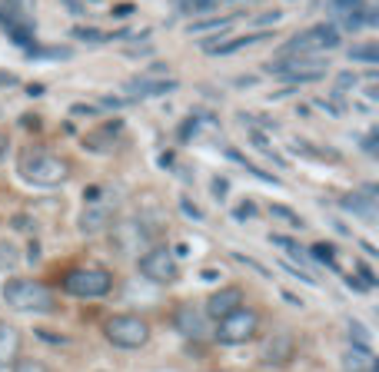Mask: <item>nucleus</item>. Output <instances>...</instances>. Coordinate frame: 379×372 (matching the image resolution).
<instances>
[{
	"instance_id": "nucleus-1",
	"label": "nucleus",
	"mask_w": 379,
	"mask_h": 372,
	"mask_svg": "<svg viewBox=\"0 0 379 372\" xmlns=\"http://www.w3.org/2000/svg\"><path fill=\"white\" fill-rule=\"evenodd\" d=\"M17 169H20V176L34 186H60L74 176L70 160H63V156H57V153H50V149H43V147L20 149Z\"/></svg>"
},
{
	"instance_id": "nucleus-2",
	"label": "nucleus",
	"mask_w": 379,
	"mask_h": 372,
	"mask_svg": "<svg viewBox=\"0 0 379 372\" xmlns=\"http://www.w3.org/2000/svg\"><path fill=\"white\" fill-rule=\"evenodd\" d=\"M0 296L17 313H54L57 309L54 289L47 282H40V279H7Z\"/></svg>"
},
{
	"instance_id": "nucleus-3",
	"label": "nucleus",
	"mask_w": 379,
	"mask_h": 372,
	"mask_svg": "<svg viewBox=\"0 0 379 372\" xmlns=\"http://www.w3.org/2000/svg\"><path fill=\"white\" fill-rule=\"evenodd\" d=\"M260 313L253 309V306H236L233 313L220 319V326H216V342L220 346H247L256 339L260 333Z\"/></svg>"
},
{
	"instance_id": "nucleus-4",
	"label": "nucleus",
	"mask_w": 379,
	"mask_h": 372,
	"mask_svg": "<svg viewBox=\"0 0 379 372\" xmlns=\"http://www.w3.org/2000/svg\"><path fill=\"white\" fill-rule=\"evenodd\" d=\"M103 335L116 349H143L150 342V322L133 313H120L103 322Z\"/></svg>"
},
{
	"instance_id": "nucleus-5",
	"label": "nucleus",
	"mask_w": 379,
	"mask_h": 372,
	"mask_svg": "<svg viewBox=\"0 0 379 372\" xmlns=\"http://www.w3.org/2000/svg\"><path fill=\"white\" fill-rule=\"evenodd\" d=\"M329 70V63L320 60L316 54H289L276 63H266V74H276L289 83H316Z\"/></svg>"
},
{
	"instance_id": "nucleus-6",
	"label": "nucleus",
	"mask_w": 379,
	"mask_h": 372,
	"mask_svg": "<svg viewBox=\"0 0 379 372\" xmlns=\"http://www.w3.org/2000/svg\"><path fill=\"white\" fill-rule=\"evenodd\" d=\"M114 289V276L100 266H76L63 276V293L76 299H100Z\"/></svg>"
},
{
	"instance_id": "nucleus-7",
	"label": "nucleus",
	"mask_w": 379,
	"mask_h": 372,
	"mask_svg": "<svg viewBox=\"0 0 379 372\" xmlns=\"http://www.w3.org/2000/svg\"><path fill=\"white\" fill-rule=\"evenodd\" d=\"M136 269L147 282H156V286H170L180 279V266H176V256H173L170 246H153L147 249L140 260H136Z\"/></svg>"
},
{
	"instance_id": "nucleus-8",
	"label": "nucleus",
	"mask_w": 379,
	"mask_h": 372,
	"mask_svg": "<svg viewBox=\"0 0 379 372\" xmlns=\"http://www.w3.org/2000/svg\"><path fill=\"white\" fill-rule=\"evenodd\" d=\"M336 47H340V30H336L333 23H316V27H309L303 34H296L289 43H283V56L322 54V50H336Z\"/></svg>"
},
{
	"instance_id": "nucleus-9",
	"label": "nucleus",
	"mask_w": 379,
	"mask_h": 372,
	"mask_svg": "<svg viewBox=\"0 0 379 372\" xmlns=\"http://www.w3.org/2000/svg\"><path fill=\"white\" fill-rule=\"evenodd\" d=\"M0 27L7 30V37L14 40L17 47H34V23L20 14V7L14 3H0Z\"/></svg>"
},
{
	"instance_id": "nucleus-10",
	"label": "nucleus",
	"mask_w": 379,
	"mask_h": 372,
	"mask_svg": "<svg viewBox=\"0 0 379 372\" xmlns=\"http://www.w3.org/2000/svg\"><path fill=\"white\" fill-rule=\"evenodd\" d=\"M110 240H114V246L120 249V253H127V249H140V246H147L150 229L140 223V220H120V223H114Z\"/></svg>"
},
{
	"instance_id": "nucleus-11",
	"label": "nucleus",
	"mask_w": 379,
	"mask_h": 372,
	"mask_svg": "<svg viewBox=\"0 0 379 372\" xmlns=\"http://www.w3.org/2000/svg\"><path fill=\"white\" fill-rule=\"evenodd\" d=\"M346 213H353L362 223H376V186H362V193H346L340 200Z\"/></svg>"
},
{
	"instance_id": "nucleus-12",
	"label": "nucleus",
	"mask_w": 379,
	"mask_h": 372,
	"mask_svg": "<svg viewBox=\"0 0 379 372\" xmlns=\"http://www.w3.org/2000/svg\"><path fill=\"white\" fill-rule=\"evenodd\" d=\"M236 306H243V289H240V286H223V289H216V293H209L207 296L203 313L220 322V319L227 316V313H233Z\"/></svg>"
},
{
	"instance_id": "nucleus-13",
	"label": "nucleus",
	"mask_w": 379,
	"mask_h": 372,
	"mask_svg": "<svg viewBox=\"0 0 379 372\" xmlns=\"http://www.w3.org/2000/svg\"><path fill=\"white\" fill-rule=\"evenodd\" d=\"M180 87L176 80H170V76H136V80H130L127 83V93L130 96H163V93H173Z\"/></svg>"
},
{
	"instance_id": "nucleus-14",
	"label": "nucleus",
	"mask_w": 379,
	"mask_h": 372,
	"mask_svg": "<svg viewBox=\"0 0 379 372\" xmlns=\"http://www.w3.org/2000/svg\"><path fill=\"white\" fill-rule=\"evenodd\" d=\"M293 353H296V342H293V335H273L269 342H263V366H286L289 359H293Z\"/></svg>"
},
{
	"instance_id": "nucleus-15",
	"label": "nucleus",
	"mask_w": 379,
	"mask_h": 372,
	"mask_svg": "<svg viewBox=\"0 0 379 372\" xmlns=\"http://www.w3.org/2000/svg\"><path fill=\"white\" fill-rule=\"evenodd\" d=\"M173 326H176V333L187 335V339H200V335L207 333L203 313H196L193 306H180V309L173 313Z\"/></svg>"
},
{
	"instance_id": "nucleus-16",
	"label": "nucleus",
	"mask_w": 379,
	"mask_h": 372,
	"mask_svg": "<svg viewBox=\"0 0 379 372\" xmlns=\"http://www.w3.org/2000/svg\"><path fill=\"white\" fill-rule=\"evenodd\" d=\"M17 355H20V333H17V326L0 322V372L10 369Z\"/></svg>"
},
{
	"instance_id": "nucleus-17",
	"label": "nucleus",
	"mask_w": 379,
	"mask_h": 372,
	"mask_svg": "<svg viewBox=\"0 0 379 372\" xmlns=\"http://www.w3.org/2000/svg\"><path fill=\"white\" fill-rule=\"evenodd\" d=\"M342 369H346V372H376V355H373L369 346L353 342V346H349V353L342 355Z\"/></svg>"
},
{
	"instance_id": "nucleus-18",
	"label": "nucleus",
	"mask_w": 379,
	"mask_h": 372,
	"mask_svg": "<svg viewBox=\"0 0 379 372\" xmlns=\"http://www.w3.org/2000/svg\"><path fill=\"white\" fill-rule=\"evenodd\" d=\"M263 40H269V34H247V37H236V40H227V43H209V47H203L207 54H220V56H227V54H236V50H243V47H253V43H263Z\"/></svg>"
},
{
	"instance_id": "nucleus-19",
	"label": "nucleus",
	"mask_w": 379,
	"mask_h": 372,
	"mask_svg": "<svg viewBox=\"0 0 379 372\" xmlns=\"http://www.w3.org/2000/svg\"><path fill=\"white\" fill-rule=\"evenodd\" d=\"M107 226H110V209H103V206H90V209H83V216H80V233L94 236V233L107 229Z\"/></svg>"
},
{
	"instance_id": "nucleus-20",
	"label": "nucleus",
	"mask_w": 379,
	"mask_h": 372,
	"mask_svg": "<svg viewBox=\"0 0 379 372\" xmlns=\"http://www.w3.org/2000/svg\"><path fill=\"white\" fill-rule=\"evenodd\" d=\"M240 14H229V17H209V20H193L190 23V34H227L229 27L236 23Z\"/></svg>"
},
{
	"instance_id": "nucleus-21",
	"label": "nucleus",
	"mask_w": 379,
	"mask_h": 372,
	"mask_svg": "<svg viewBox=\"0 0 379 372\" xmlns=\"http://www.w3.org/2000/svg\"><path fill=\"white\" fill-rule=\"evenodd\" d=\"M27 54H30V60H70L74 56V50L70 47H27Z\"/></svg>"
},
{
	"instance_id": "nucleus-22",
	"label": "nucleus",
	"mask_w": 379,
	"mask_h": 372,
	"mask_svg": "<svg viewBox=\"0 0 379 372\" xmlns=\"http://www.w3.org/2000/svg\"><path fill=\"white\" fill-rule=\"evenodd\" d=\"M269 216L283 220V223L293 226V229H303V220H300V213H296V209H289V206H283V203H269Z\"/></svg>"
},
{
	"instance_id": "nucleus-23",
	"label": "nucleus",
	"mask_w": 379,
	"mask_h": 372,
	"mask_svg": "<svg viewBox=\"0 0 379 372\" xmlns=\"http://www.w3.org/2000/svg\"><path fill=\"white\" fill-rule=\"evenodd\" d=\"M309 253H313V260L326 262L333 273L340 269V266H336V246H333V242H313V249H309Z\"/></svg>"
},
{
	"instance_id": "nucleus-24",
	"label": "nucleus",
	"mask_w": 379,
	"mask_h": 372,
	"mask_svg": "<svg viewBox=\"0 0 379 372\" xmlns=\"http://www.w3.org/2000/svg\"><path fill=\"white\" fill-rule=\"evenodd\" d=\"M349 60L376 63V60H379V47H376V43H356V47H349Z\"/></svg>"
},
{
	"instance_id": "nucleus-25",
	"label": "nucleus",
	"mask_w": 379,
	"mask_h": 372,
	"mask_svg": "<svg viewBox=\"0 0 379 372\" xmlns=\"http://www.w3.org/2000/svg\"><path fill=\"white\" fill-rule=\"evenodd\" d=\"M70 37L83 40V43H107V34H103V30H96V27H74V30H70Z\"/></svg>"
},
{
	"instance_id": "nucleus-26",
	"label": "nucleus",
	"mask_w": 379,
	"mask_h": 372,
	"mask_svg": "<svg viewBox=\"0 0 379 372\" xmlns=\"http://www.w3.org/2000/svg\"><path fill=\"white\" fill-rule=\"evenodd\" d=\"M10 369H14V372H54L47 362H43V359H20V355L14 359V366H10Z\"/></svg>"
},
{
	"instance_id": "nucleus-27",
	"label": "nucleus",
	"mask_w": 379,
	"mask_h": 372,
	"mask_svg": "<svg viewBox=\"0 0 379 372\" xmlns=\"http://www.w3.org/2000/svg\"><path fill=\"white\" fill-rule=\"evenodd\" d=\"M256 213H260V206L253 203V200H243V203H236V206H233V220H236V223L256 220Z\"/></svg>"
},
{
	"instance_id": "nucleus-28",
	"label": "nucleus",
	"mask_w": 379,
	"mask_h": 372,
	"mask_svg": "<svg viewBox=\"0 0 379 372\" xmlns=\"http://www.w3.org/2000/svg\"><path fill=\"white\" fill-rule=\"evenodd\" d=\"M216 7H220V0H187L183 3L187 14H213Z\"/></svg>"
},
{
	"instance_id": "nucleus-29",
	"label": "nucleus",
	"mask_w": 379,
	"mask_h": 372,
	"mask_svg": "<svg viewBox=\"0 0 379 372\" xmlns=\"http://www.w3.org/2000/svg\"><path fill=\"white\" fill-rule=\"evenodd\" d=\"M269 242H273V246H280V249H286V253H293V256H300V260H303V253H300V242H296V240H289V236H283V233H273V236H269Z\"/></svg>"
},
{
	"instance_id": "nucleus-30",
	"label": "nucleus",
	"mask_w": 379,
	"mask_h": 372,
	"mask_svg": "<svg viewBox=\"0 0 379 372\" xmlns=\"http://www.w3.org/2000/svg\"><path fill=\"white\" fill-rule=\"evenodd\" d=\"M17 266V249L14 242H0V269H14Z\"/></svg>"
},
{
	"instance_id": "nucleus-31",
	"label": "nucleus",
	"mask_w": 379,
	"mask_h": 372,
	"mask_svg": "<svg viewBox=\"0 0 379 372\" xmlns=\"http://www.w3.org/2000/svg\"><path fill=\"white\" fill-rule=\"evenodd\" d=\"M233 260H236V262H243V266H249L253 273H260V276H263V279H269V276H273V273L266 269L263 262H260V260H253V256H243V253H233Z\"/></svg>"
},
{
	"instance_id": "nucleus-32",
	"label": "nucleus",
	"mask_w": 379,
	"mask_h": 372,
	"mask_svg": "<svg viewBox=\"0 0 379 372\" xmlns=\"http://www.w3.org/2000/svg\"><path fill=\"white\" fill-rule=\"evenodd\" d=\"M243 169H247V173H253L256 180H263V183H269V186H280V176H273V173H263V169H260V167H253L249 160H243Z\"/></svg>"
},
{
	"instance_id": "nucleus-33",
	"label": "nucleus",
	"mask_w": 379,
	"mask_h": 372,
	"mask_svg": "<svg viewBox=\"0 0 379 372\" xmlns=\"http://www.w3.org/2000/svg\"><path fill=\"white\" fill-rule=\"evenodd\" d=\"M196 130H200V116L183 120V127H180V143H190V136H196Z\"/></svg>"
},
{
	"instance_id": "nucleus-34",
	"label": "nucleus",
	"mask_w": 379,
	"mask_h": 372,
	"mask_svg": "<svg viewBox=\"0 0 379 372\" xmlns=\"http://www.w3.org/2000/svg\"><path fill=\"white\" fill-rule=\"evenodd\" d=\"M209 189H213V200H227V189H229V180L227 176H213V183H209Z\"/></svg>"
},
{
	"instance_id": "nucleus-35",
	"label": "nucleus",
	"mask_w": 379,
	"mask_h": 372,
	"mask_svg": "<svg viewBox=\"0 0 379 372\" xmlns=\"http://www.w3.org/2000/svg\"><path fill=\"white\" fill-rule=\"evenodd\" d=\"M180 209L187 213V216H190V220H193V223H203V209H200V206H196V203H190L187 196L180 200Z\"/></svg>"
},
{
	"instance_id": "nucleus-36",
	"label": "nucleus",
	"mask_w": 379,
	"mask_h": 372,
	"mask_svg": "<svg viewBox=\"0 0 379 372\" xmlns=\"http://www.w3.org/2000/svg\"><path fill=\"white\" fill-rule=\"evenodd\" d=\"M349 339L360 342V346H369V333L362 329V322H349Z\"/></svg>"
},
{
	"instance_id": "nucleus-37",
	"label": "nucleus",
	"mask_w": 379,
	"mask_h": 372,
	"mask_svg": "<svg viewBox=\"0 0 379 372\" xmlns=\"http://www.w3.org/2000/svg\"><path fill=\"white\" fill-rule=\"evenodd\" d=\"M356 83H360V76H356V74H349V70H346V74H340V76H336V93L349 90V87H356Z\"/></svg>"
},
{
	"instance_id": "nucleus-38",
	"label": "nucleus",
	"mask_w": 379,
	"mask_h": 372,
	"mask_svg": "<svg viewBox=\"0 0 379 372\" xmlns=\"http://www.w3.org/2000/svg\"><path fill=\"white\" fill-rule=\"evenodd\" d=\"M356 273H360V279L366 282V286H369V289L376 286V273H373V269H369L366 262H356Z\"/></svg>"
},
{
	"instance_id": "nucleus-39",
	"label": "nucleus",
	"mask_w": 379,
	"mask_h": 372,
	"mask_svg": "<svg viewBox=\"0 0 379 372\" xmlns=\"http://www.w3.org/2000/svg\"><path fill=\"white\" fill-rule=\"evenodd\" d=\"M249 143H253L256 149H263V153H269V149H273L269 143H266V133L263 130H249Z\"/></svg>"
},
{
	"instance_id": "nucleus-40",
	"label": "nucleus",
	"mask_w": 379,
	"mask_h": 372,
	"mask_svg": "<svg viewBox=\"0 0 379 372\" xmlns=\"http://www.w3.org/2000/svg\"><path fill=\"white\" fill-rule=\"evenodd\" d=\"M70 113H74V116H96V107H90V103H74Z\"/></svg>"
},
{
	"instance_id": "nucleus-41",
	"label": "nucleus",
	"mask_w": 379,
	"mask_h": 372,
	"mask_svg": "<svg viewBox=\"0 0 379 372\" xmlns=\"http://www.w3.org/2000/svg\"><path fill=\"white\" fill-rule=\"evenodd\" d=\"M63 7H67L70 14H76V17H83V14H87V7H83L80 0H63Z\"/></svg>"
},
{
	"instance_id": "nucleus-42",
	"label": "nucleus",
	"mask_w": 379,
	"mask_h": 372,
	"mask_svg": "<svg viewBox=\"0 0 379 372\" xmlns=\"http://www.w3.org/2000/svg\"><path fill=\"white\" fill-rule=\"evenodd\" d=\"M130 14H133V3H116V7H114V17H116V20L130 17Z\"/></svg>"
},
{
	"instance_id": "nucleus-43",
	"label": "nucleus",
	"mask_w": 379,
	"mask_h": 372,
	"mask_svg": "<svg viewBox=\"0 0 379 372\" xmlns=\"http://www.w3.org/2000/svg\"><path fill=\"white\" fill-rule=\"evenodd\" d=\"M280 17H283V10H269V14H260V17H256V23H276Z\"/></svg>"
},
{
	"instance_id": "nucleus-44",
	"label": "nucleus",
	"mask_w": 379,
	"mask_h": 372,
	"mask_svg": "<svg viewBox=\"0 0 379 372\" xmlns=\"http://www.w3.org/2000/svg\"><path fill=\"white\" fill-rule=\"evenodd\" d=\"M83 200H87V203H96V200H100V186H90V189H83Z\"/></svg>"
},
{
	"instance_id": "nucleus-45",
	"label": "nucleus",
	"mask_w": 379,
	"mask_h": 372,
	"mask_svg": "<svg viewBox=\"0 0 379 372\" xmlns=\"http://www.w3.org/2000/svg\"><path fill=\"white\" fill-rule=\"evenodd\" d=\"M27 260H30V262L40 260V242H30V246H27Z\"/></svg>"
},
{
	"instance_id": "nucleus-46",
	"label": "nucleus",
	"mask_w": 379,
	"mask_h": 372,
	"mask_svg": "<svg viewBox=\"0 0 379 372\" xmlns=\"http://www.w3.org/2000/svg\"><path fill=\"white\" fill-rule=\"evenodd\" d=\"M376 140H379V133L373 130V133H369V136H366V140H362V147H366V149H369V153H373V149H376Z\"/></svg>"
},
{
	"instance_id": "nucleus-47",
	"label": "nucleus",
	"mask_w": 379,
	"mask_h": 372,
	"mask_svg": "<svg viewBox=\"0 0 379 372\" xmlns=\"http://www.w3.org/2000/svg\"><path fill=\"white\" fill-rule=\"evenodd\" d=\"M14 83H17V76H14V74H3V70H0V87H14Z\"/></svg>"
},
{
	"instance_id": "nucleus-48",
	"label": "nucleus",
	"mask_w": 379,
	"mask_h": 372,
	"mask_svg": "<svg viewBox=\"0 0 379 372\" xmlns=\"http://www.w3.org/2000/svg\"><path fill=\"white\" fill-rule=\"evenodd\" d=\"M283 299L289 302V306H303V299H300V296H293V293H283Z\"/></svg>"
},
{
	"instance_id": "nucleus-49",
	"label": "nucleus",
	"mask_w": 379,
	"mask_h": 372,
	"mask_svg": "<svg viewBox=\"0 0 379 372\" xmlns=\"http://www.w3.org/2000/svg\"><path fill=\"white\" fill-rule=\"evenodd\" d=\"M200 276H203V279H207V282H213V279H216V276H220V269H203V273H200Z\"/></svg>"
},
{
	"instance_id": "nucleus-50",
	"label": "nucleus",
	"mask_w": 379,
	"mask_h": 372,
	"mask_svg": "<svg viewBox=\"0 0 379 372\" xmlns=\"http://www.w3.org/2000/svg\"><path fill=\"white\" fill-rule=\"evenodd\" d=\"M170 163H173V153H163V156H160V167L170 169Z\"/></svg>"
},
{
	"instance_id": "nucleus-51",
	"label": "nucleus",
	"mask_w": 379,
	"mask_h": 372,
	"mask_svg": "<svg viewBox=\"0 0 379 372\" xmlns=\"http://www.w3.org/2000/svg\"><path fill=\"white\" fill-rule=\"evenodd\" d=\"M27 93H30V96H40V93H43V87H40V83H30V87H27Z\"/></svg>"
},
{
	"instance_id": "nucleus-52",
	"label": "nucleus",
	"mask_w": 379,
	"mask_h": 372,
	"mask_svg": "<svg viewBox=\"0 0 379 372\" xmlns=\"http://www.w3.org/2000/svg\"><path fill=\"white\" fill-rule=\"evenodd\" d=\"M353 3H360V0H336V7H342V10H346V7H353Z\"/></svg>"
}]
</instances>
